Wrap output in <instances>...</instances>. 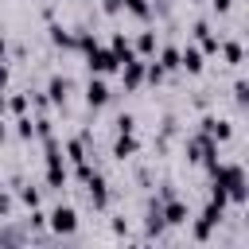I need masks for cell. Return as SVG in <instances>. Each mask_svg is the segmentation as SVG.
<instances>
[{"label": "cell", "instance_id": "obj_23", "mask_svg": "<svg viewBox=\"0 0 249 249\" xmlns=\"http://www.w3.org/2000/svg\"><path fill=\"white\" fill-rule=\"evenodd\" d=\"M8 109H12L16 117H19V113H27V93H12V97H8Z\"/></svg>", "mask_w": 249, "mask_h": 249}, {"label": "cell", "instance_id": "obj_8", "mask_svg": "<svg viewBox=\"0 0 249 249\" xmlns=\"http://www.w3.org/2000/svg\"><path fill=\"white\" fill-rule=\"evenodd\" d=\"M109 97H113L109 86L101 82V74H93V78L86 82V105H89V109H101V105H109Z\"/></svg>", "mask_w": 249, "mask_h": 249}, {"label": "cell", "instance_id": "obj_19", "mask_svg": "<svg viewBox=\"0 0 249 249\" xmlns=\"http://www.w3.org/2000/svg\"><path fill=\"white\" fill-rule=\"evenodd\" d=\"M121 4H124V12H132L136 19H144V23L152 19V8H148V0H121Z\"/></svg>", "mask_w": 249, "mask_h": 249}, {"label": "cell", "instance_id": "obj_21", "mask_svg": "<svg viewBox=\"0 0 249 249\" xmlns=\"http://www.w3.org/2000/svg\"><path fill=\"white\" fill-rule=\"evenodd\" d=\"M163 78H167V70H163V66L156 62V54H152V58H148V74H144V82L156 86V82H163Z\"/></svg>", "mask_w": 249, "mask_h": 249}, {"label": "cell", "instance_id": "obj_18", "mask_svg": "<svg viewBox=\"0 0 249 249\" xmlns=\"http://www.w3.org/2000/svg\"><path fill=\"white\" fill-rule=\"evenodd\" d=\"M16 136H19V140H39V132H35V121H31L27 113H19V117H16Z\"/></svg>", "mask_w": 249, "mask_h": 249}, {"label": "cell", "instance_id": "obj_15", "mask_svg": "<svg viewBox=\"0 0 249 249\" xmlns=\"http://www.w3.org/2000/svg\"><path fill=\"white\" fill-rule=\"evenodd\" d=\"M140 152V140L132 136V132H117V144H113V156L117 160H128V156H136Z\"/></svg>", "mask_w": 249, "mask_h": 249}, {"label": "cell", "instance_id": "obj_12", "mask_svg": "<svg viewBox=\"0 0 249 249\" xmlns=\"http://www.w3.org/2000/svg\"><path fill=\"white\" fill-rule=\"evenodd\" d=\"M202 132H210L218 144H226V140L233 136V124H230V121H222V117H202Z\"/></svg>", "mask_w": 249, "mask_h": 249}, {"label": "cell", "instance_id": "obj_33", "mask_svg": "<svg viewBox=\"0 0 249 249\" xmlns=\"http://www.w3.org/2000/svg\"><path fill=\"white\" fill-rule=\"evenodd\" d=\"M245 82H249V78H245Z\"/></svg>", "mask_w": 249, "mask_h": 249}, {"label": "cell", "instance_id": "obj_30", "mask_svg": "<svg viewBox=\"0 0 249 249\" xmlns=\"http://www.w3.org/2000/svg\"><path fill=\"white\" fill-rule=\"evenodd\" d=\"M4 51H8V39H4V31H0V62H4Z\"/></svg>", "mask_w": 249, "mask_h": 249}, {"label": "cell", "instance_id": "obj_29", "mask_svg": "<svg viewBox=\"0 0 249 249\" xmlns=\"http://www.w3.org/2000/svg\"><path fill=\"white\" fill-rule=\"evenodd\" d=\"M8 140V121H4V113H0V144Z\"/></svg>", "mask_w": 249, "mask_h": 249}, {"label": "cell", "instance_id": "obj_1", "mask_svg": "<svg viewBox=\"0 0 249 249\" xmlns=\"http://www.w3.org/2000/svg\"><path fill=\"white\" fill-rule=\"evenodd\" d=\"M187 160L191 163H202L206 171H214L222 160H218V140L210 136V132H198V136H191L187 140Z\"/></svg>", "mask_w": 249, "mask_h": 249}, {"label": "cell", "instance_id": "obj_6", "mask_svg": "<svg viewBox=\"0 0 249 249\" xmlns=\"http://www.w3.org/2000/svg\"><path fill=\"white\" fill-rule=\"evenodd\" d=\"M86 198H89V206H93V210H105V206H109V183H105L97 171L86 179Z\"/></svg>", "mask_w": 249, "mask_h": 249}, {"label": "cell", "instance_id": "obj_31", "mask_svg": "<svg viewBox=\"0 0 249 249\" xmlns=\"http://www.w3.org/2000/svg\"><path fill=\"white\" fill-rule=\"evenodd\" d=\"M4 86H8V70L0 66V89H4Z\"/></svg>", "mask_w": 249, "mask_h": 249}, {"label": "cell", "instance_id": "obj_2", "mask_svg": "<svg viewBox=\"0 0 249 249\" xmlns=\"http://www.w3.org/2000/svg\"><path fill=\"white\" fill-rule=\"evenodd\" d=\"M86 66H89V74H117V70H121V58H117L113 47L93 43V47L86 51Z\"/></svg>", "mask_w": 249, "mask_h": 249}, {"label": "cell", "instance_id": "obj_26", "mask_svg": "<svg viewBox=\"0 0 249 249\" xmlns=\"http://www.w3.org/2000/svg\"><path fill=\"white\" fill-rule=\"evenodd\" d=\"M121 8H124V4H121V0H101V12H105V16H117V12H121Z\"/></svg>", "mask_w": 249, "mask_h": 249}, {"label": "cell", "instance_id": "obj_17", "mask_svg": "<svg viewBox=\"0 0 249 249\" xmlns=\"http://www.w3.org/2000/svg\"><path fill=\"white\" fill-rule=\"evenodd\" d=\"M160 51V43H156V31H140V39H136V54L140 58H152Z\"/></svg>", "mask_w": 249, "mask_h": 249}, {"label": "cell", "instance_id": "obj_16", "mask_svg": "<svg viewBox=\"0 0 249 249\" xmlns=\"http://www.w3.org/2000/svg\"><path fill=\"white\" fill-rule=\"evenodd\" d=\"M109 47H113V51H117V58H121V66H124V62H128V58H136V47H132V43H128V39H124V35H121V31H117V35H113V39H109Z\"/></svg>", "mask_w": 249, "mask_h": 249}, {"label": "cell", "instance_id": "obj_3", "mask_svg": "<svg viewBox=\"0 0 249 249\" xmlns=\"http://www.w3.org/2000/svg\"><path fill=\"white\" fill-rule=\"evenodd\" d=\"M222 218H226V206L210 198V202H206V210L198 214V222H195V230H191V233H195V241H210V233H214V226H218Z\"/></svg>", "mask_w": 249, "mask_h": 249}, {"label": "cell", "instance_id": "obj_25", "mask_svg": "<svg viewBox=\"0 0 249 249\" xmlns=\"http://www.w3.org/2000/svg\"><path fill=\"white\" fill-rule=\"evenodd\" d=\"M233 97H237V105L249 109V82H237V86H233Z\"/></svg>", "mask_w": 249, "mask_h": 249}, {"label": "cell", "instance_id": "obj_14", "mask_svg": "<svg viewBox=\"0 0 249 249\" xmlns=\"http://www.w3.org/2000/svg\"><path fill=\"white\" fill-rule=\"evenodd\" d=\"M66 93H70V78L54 74V78L47 82V97H51V105H66Z\"/></svg>", "mask_w": 249, "mask_h": 249}, {"label": "cell", "instance_id": "obj_32", "mask_svg": "<svg viewBox=\"0 0 249 249\" xmlns=\"http://www.w3.org/2000/svg\"><path fill=\"white\" fill-rule=\"evenodd\" d=\"M245 191H249V179H245Z\"/></svg>", "mask_w": 249, "mask_h": 249}, {"label": "cell", "instance_id": "obj_27", "mask_svg": "<svg viewBox=\"0 0 249 249\" xmlns=\"http://www.w3.org/2000/svg\"><path fill=\"white\" fill-rule=\"evenodd\" d=\"M12 206H16V202H12V195H4V191H0V218H8V214H12Z\"/></svg>", "mask_w": 249, "mask_h": 249}, {"label": "cell", "instance_id": "obj_5", "mask_svg": "<svg viewBox=\"0 0 249 249\" xmlns=\"http://www.w3.org/2000/svg\"><path fill=\"white\" fill-rule=\"evenodd\" d=\"M156 202H160V198H156ZM160 206H163V222H167V226H187V222H191V206H187L183 198L171 195V198H163Z\"/></svg>", "mask_w": 249, "mask_h": 249}, {"label": "cell", "instance_id": "obj_22", "mask_svg": "<svg viewBox=\"0 0 249 249\" xmlns=\"http://www.w3.org/2000/svg\"><path fill=\"white\" fill-rule=\"evenodd\" d=\"M19 202L35 210V206H39V187H31V183H23V187H19Z\"/></svg>", "mask_w": 249, "mask_h": 249}, {"label": "cell", "instance_id": "obj_24", "mask_svg": "<svg viewBox=\"0 0 249 249\" xmlns=\"http://www.w3.org/2000/svg\"><path fill=\"white\" fill-rule=\"evenodd\" d=\"M113 124H117V132H136V121H132V113H121Z\"/></svg>", "mask_w": 249, "mask_h": 249}, {"label": "cell", "instance_id": "obj_11", "mask_svg": "<svg viewBox=\"0 0 249 249\" xmlns=\"http://www.w3.org/2000/svg\"><path fill=\"white\" fill-rule=\"evenodd\" d=\"M202 66H206V51L195 47V43H187L183 47V70L187 74H202Z\"/></svg>", "mask_w": 249, "mask_h": 249}, {"label": "cell", "instance_id": "obj_4", "mask_svg": "<svg viewBox=\"0 0 249 249\" xmlns=\"http://www.w3.org/2000/svg\"><path fill=\"white\" fill-rule=\"evenodd\" d=\"M47 226H51L58 237H70V233L78 230V214H74V206H54L51 218H47Z\"/></svg>", "mask_w": 249, "mask_h": 249}, {"label": "cell", "instance_id": "obj_9", "mask_svg": "<svg viewBox=\"0 0 249 249\" xmlns=\"http://www.w3.org/2000/svg\"><path fill=\"white\" fill-rule=\"evenodd\" d=\"M191 31H195V39L202 43V51H206V54H218V51H222V39H218V35L210 31V23H206V19H198V23L191 27Z\"/></svg>", "mask_w": 249, "mask_h": 249}, {"label": "cell", "instance_id": "obj_13", "mask_svg": "<svg viewBox=\"0 0 249 249\" xmlns=\"http://www.w3.org/2000/svg\"><path fill=\"white\" fill-rule=\"evenodd\" d=\"M47 31H51V43H54V47H62V51H78V35L66 31L62 23H51Z\"/></svg>", "mask_w": 249, "mask_h": 249}, {"label": "cell", "instance_id": "obj_10", "mask_svg": "<svg viewBox=\"0 0 249 249\" xmlns=\"http://www.w3.org/2000/svg\"><path fill=\"white\" fill-rule=\"evenodd\" d=\"M156 62H160L167 74L183 70V47H160V51H156Z\"/></svg>", "mask_w": 249, "mask_h": 249}, {"label": "cell", "instance_id": "obj_7", "mask_svg": "<svg viewBox=\"0 0 249 249\" xmlns=\"http://www.w3.org/2000/svg\"><path fill=\"white\" fill-rule=\"evenodd\" d=\"M144 74H148V58H128L124 66H121V78H124V89H140V82H144Z\"/></svg>", "mask_w": 249, "mask_h": 249}, {"label": "cell", "instance_id": "obj_28", "mask_svg": "<svg viewBox=\"0 0 249 249\" xmlns=\"http://www.w3.org/2000/svg\"><path fill=\"white\" fill-rule=\"evenodd\" d=\"M210 8H214V12H218V16H226V12H230V8H233V0H210Z\"/></svg>", "mask_w": 249, "mask_h": 249}, {"label": "cell", "instance_id": "obj_20", "mask_svg": "<svg viewBox=\"0 0 249 249\" xmlns=\"http://www.w3.org/2000/svg\"><path fill=\"white\" fill-rule=\"evenodd\" d=\"M222 58H226V66H237V62H241V43H237V39L222 43Z\"/></svg>", "mask_w": 249, "mask_h": 249}]
</instances>
